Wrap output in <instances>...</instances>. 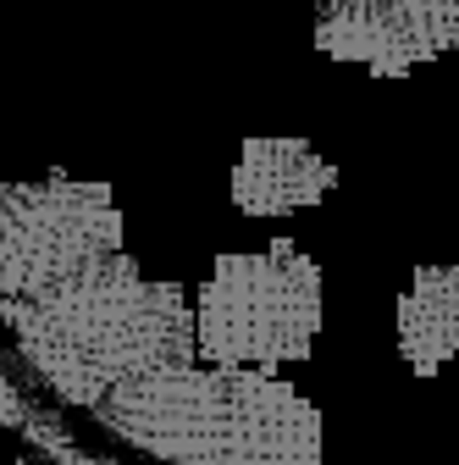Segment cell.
Wrapping results in <instances>:
<instances>
[{
    "label": "cell",
    "instance_id": "obj_1",
    "mask_svg": "<svg viewBox=\"0 0 459 465\" xmlns=\"http://www.w3.org/2000/svg\"><path fill=\"white\" fill-rule=\"evenodd\" d=\"M0 327L34 382L83 416L128 377L200 361L194 294L171 277H144L128 250L100 255L44 294H0Z\"/></svg>",
    "mask_w": 459,
    "mask_h": 465
},
{
    "label": "cell",
    "instance_id": "obj_2",
    "mask_svg": "<svg viewBox=\"0 0 459 465\" xmlns=\"http://www.w3.org/2000/svg\"><path fill=\"white\" fill-rule=\"evenodd\" d=\"M89 421L133 454L171 465H316L321 411L255 366H161L117 382Z\"/></svg>",
    "mask_w": 459,
    "mask_h": 465
},
{
    "label": "cell",
    "instance_id": "obj_3",
    "mask_svg": "<svg viewBox=\"0 0 459 465\" xmlns=\"http://www.w3.org/2000/svg\"><path fill=\"white\" fill-rule=\"evenodd\" d=\"M321 338V261L294 239L216 255L194 288V343L210 366L282 371L310 361Z\"/></svg>",
    "mask_w": 459,
    "mask_h": 465
},
{
    "label": "cell",
    "instance_id": "obj_4",
    "mask_svg": "<svg viewBox=\"0 0 459 465\" xmlns=\"http://www.w3.org/2000/svg\"><path fill=\"white\" fill-rule=\"evenodd\" d=\"M122 211L111 183H78L50 172L39 183H12L0 205V294L28 300L122 250Z\"/></svg>",
    "mask_w": 459,
    "mask_h": 465
},
{
    "label": "cell",
    "instance_id": "obj_5",
    "mask_svg": "<svg viewBox=\"0 0 459 465\" xmlns=\"http://www.w3.org/2000/svg\"><path fill=\"white\" fill-rule=\"evenodd\" d=\"M310 39L371 78H410L459 45V0H321Z\"/></svg>",
    "mask_w": 459,
    "mask_h": 465
},
{
    "label": "cell",
    "instance_id": "obj_6",
    "mask_svg": "<svg viewBox=\"0 0 459 465\" xmlns=\"http://www.w3.org/2000/svg\"><path fill=\"white\" fill-rule=\"evenodd\" d=\"M332 189H337V166L310 139H244L233 172H227L233 211L249 222H282L316 211Z\"/></svg>",
    "mask_w": 459,
    "mask_h": 465
},
{
    "label": "cell",
    "instance_id": "obj_7",
    "mask_svg": "<svg viewBox=\"0 0 459 465\" xmlns=\"http://www.w3.org/2000/svg\"><path fill=\"white\" fill-rule=\"evenodd\" d=\"M393 343L415 377L459 355V266H415L393 300Z\"/></svg>",
    "mask_w": 459,
    "mask_h": 465
},
{
    "label": "cell",
    "instance_id": "obj_8",
    "mask_svg": "<svg viewBox=\"0 0 459 465\" xmlns=\"http://www.w3.org/2000/svg\"><path fill=\"white\" fill-rule=\"evenodd\" d=\"M0 432H12L28 454L39 460H62V465H100L105 454H89L73 427L62 421V411L44 399V388L34 382V371L23 366V355L12 349V361L0 355Z\"/></svg>",
    "mask_w": 459,
    "mask_h": 465
},
{
    "label": "cell",
    "instance_id": "obj_9",
    "mask_svg": "<svg viewBox=\"0 0 459 465\" xmlns=\"http://www.w3.org/2000/svg\"><path fill=\"white\" fill-rule=\"evenodd\" d=\"M6 189H12V183H0V205H6Z\"/></svg>",
    "mask_w": 459,
    "mask_h": 465
}]
</instances>
